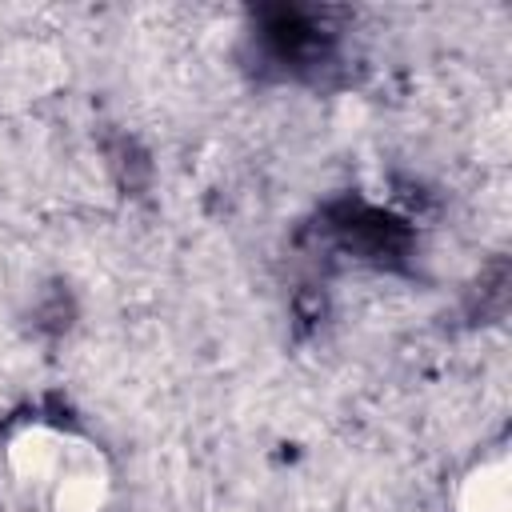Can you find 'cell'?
Instances as JSON below:
<instances>
[{
    "label": "cell",
    "instance_id": "2",
    "mask_svg": "<svg viewBox=\"0 0 512 512\" xmlns=\"http://www.w3.org/2000/svg\"><path fill=\"white\" fill-rule=\"evenodd\" d=\"M452 512H512V460L504 444L468 460L452 488Z\"/></svg>",
    "mask_w": 512,
    "mask_h": 512
},
{
    "label": "cell",
    "instance_id": "3",
    "mask_svg": "<svg viewBox=\"0 0 512 512\" xmlns=\"http://www.w3.org/2000/svg\"><path fill=\"white\" fill-rule=\"evenodd\" d=\"M236 512H240V508H236Z\"/></svg>",
    "mask_w": 512,
    "mask_h": 512
},
{
    "label": "cell",
    "instance_id": "1",
    "mask_svg": "<svg viewBox=\"0 0 512 512\" xmlns=\"http://www.w3.org/2000/svg\"><path fill=\"white\" fill-rule=\"evenodd\" d=\"M116 460L80 420L24 408L0 420V512H112Z\"/></svg>",
    "mask_w": 512,
    "mask_h": 512
}]
</instances>
